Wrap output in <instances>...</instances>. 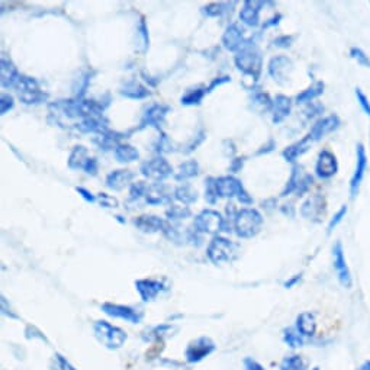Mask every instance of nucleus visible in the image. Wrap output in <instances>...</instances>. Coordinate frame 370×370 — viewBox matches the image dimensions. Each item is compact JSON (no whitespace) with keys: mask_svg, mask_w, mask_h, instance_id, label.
I'll return each instance as SVG.
<instances>
[{"mask_svg":"<svg viewBox=\"0 0 370 370\" xmlns=\"http://www.w3.org/2000/svg\"><path fill=\"white\" fill-rule=\"evenodd\" d=\"M279 370H307V363L301 356L291 354L283 357Z\"/></svg>","mask_w":370,"mask_h":370,"instance_id":"nucleus-37","label":"nucleus"},{"mask_svg":"<svg viewBox=\"0 0 370 370\" xmlns=\"http://www.w3.org/2000/svg\"><path fill=\"white\" fill-rule=\"evenodd\" d=\"M102 311L114 318L125 319L131 324H138L142 319V312L135 309V308L127 307V305H118V304H111V302H105L102 305Z\"/></svg>","mask_w":370,"mask_h":370,"instance_id":"nucleus-17","label":"nucleus"},{"mask_svg":"<svg viewBox=\"0 0 370 370\" xmlns=\"http://www.w3.org/2000/svg\"><path fill=\"white\" fill-rule=\"evenodd\" d=\"M121 95H124L125 98H129V99H144L150 95V91L137 80H131L125 83V86L121 89Z\"/></svg>","mask_w":370,"mask_h":370,"instance_id":"nucleus-31","label":"nucleus"},{"mask_svg":"<svg viewBox=\"0 0 370 370\" xmlns=\"http://www.w3.org/2000/svg\"><path fill=\"white\" fill-rule=\"evenodd\" d=\"M264 5H266L264 2H251V0L244 2L243 9L240 12V19L247 25L257 26L260 24V11Z\"/></svg>","mask_w":370,"mask_h":370,"instance_id":"nucleus-23","label":"nucleus"},{"mask_svg":"<svg viewBox=\"0 0 370 370\" xmlns=\"http://www.w3.org/2000/svg\"><path fill=\"white\" fill-rule=\"evenodd\" d=\"M264 222L263 215L253 208H244L234 218V230L240 238H253Z\"/></svg>","mask_w":370,"mask_h":370,"instance_id":"nucleus-2","label":"nucleus"},{"mask_svg":"<svg viewBox=\"0 0 370 370\" xmlns=\"http://www.w3.org/2000/svg\"><path fill=\"white\" fill-rule=\"evenodd\" d=\"M292 70H294V63L286 55H278L271 58V61L268 64V74L281 84H283L286 80H289Z\"/></svg>","mask_w":370,"mask_h":370,"instance_id":"nucleus-18","label":"nucleus"},{"mask_svg":"<svg viewBox=\"0 0 370 370\" xmlns=\"http://www.w3.org/2000/svg\"><path fill=\"white\" fill-rule=\"evenodd\" d=\"M357 370H370V360H366Z\"/></svg>","mask_w":370,"mask_h":370,"instance_id":"nucleus-63","label":"nucleus"},{"mask_svg":"<svg viewBox=\"0 0 370 370\" xmlns=\"http://www.w3.org/2000/svg\"><path fill=\"white\" fill-rule=\"evenodd\" d=\"M347 212H348V206L347 205H343L335 214H334V217L330 219V222H328V227H327V232L328 234H331L332 231L335 230L337 227H338V224H341L343 222V219L345 218L347 215Z\"/></svg>","mask_w":370,"mask_h":370,"instance_id":"nucleus-42","label":"nucleus"},{"mask_svg":"<svg viewBox=\"0 0 370 370\" xmlns=\"http://www.w3.org/2000/svg\"><path fill=\"white\" fill-rule=\"evenodd\" d=\"M244 369L245 370H266L258 361H255L254 358H244Z\"/></svg>","mask_w":370,"mask_h":370,"instance_id":"nucleus-52","label":"nucleus"},{"mask_svg":"<svg viewBox=\"0 0 370 370\" xmlns=\"http://www.w3.org/2000/svg\"><path fill=\"white\" fill-rule=\"evenodd\" d=\"M292 111V99L286 95H278L274 98V102H273V122L274 124H281L283 122L289 114Z\"/></svg>","mask_w":370,"mask_h":370,"instance_id":"nucleus-25","label":"nucleus"},{"mask_svg":"<svg viewBox=\"0 0 370 370\" xmlns=\"http://www.w3.org/2000/svg\"><path fill=\"white\" fill-rule=\"evenodd\" d=\"M217 189L218 195L221 198H232L237 196L238 201L244 205L253 204V198L250 196V193L244 189L243 183L238 179L232 177V176H225V177H219L217 179Z\"/></svg>","mask_w":370,"mask_h":370,"instance_id":"nucleus-7","label":"nucleus"},{"mask_svg":"<svg viewBox=\"0 0 370 370\" xmlns=\"http://www.w3.org/2000/svg\"><path fill=\"white\" fill-rule=\"evenodd\" d=\"M282 338H283V343L286 345H289L291 348H298V347H302V345L305 344V338L296 331L295 327L285 328Z\"/></svg>","mask_w":370,"mask_h":370,"instance_id":"nucleus-34","label":"nucleus"},{"mask_svg":"<svg viewBox=\"0 0 370 370\" xmlns=\"http://www.w3.org/2000/svg\"><path fill=\"white\" fill-rule=\"evenodd\" d=\"M57 358H58V361H60V364H61V367H63L64 370H76L65 358L63 357V356H60V354H57Z\"/></svg>","mask_w":370,"mask_h":370,"instance_id":"nucleus-62","label":"nucleus"},{"mask_svg":"<svg viewBox=\"0 0 370 370\" xmlns=\"http://www.w3.org/2000/svg\"><path fill=\"white\" fill-rule=\"evenodd\" d=\"M325 212H327V201L321 193L311 195L301 206V215L315 224H319L324 219Z\"/></svg>","mask_w":370,"mask_h":370,"instance_id":"nucleus-12","label":"nucleus"},{"mask_svg":"<svg viewBox=\"0 0 370 370\" xmlns=\"http://www.w3.org/2000/svg\"><path fill=\"white\" fill-rule=\"evenodd\" d=\"M135 177V174L129 170H115L112 173L108 174V177L105 180L106 186L109 189L114 191H121L122 188H125L131 180Z\"/></svg>","mask_w":370,"mask_h":370,"instance_id":"nucleus-27","label":"nucleus"},{"mask_svg":"<svg viewBox=\"0 0 370 370\" xmlns=\"http://www.w3.org/2000/svg\"><path fill=\"white\" fill-rule=\"evenodd\" d=\"M225 225H227V221L221 217L219 212L214 209H204L195 218V222H193V228L198 232L212 234V235L225 230Z\"/></svg>","mask_w":370,"mask_h":370,"instance_id":"nucleus-6","label":"nucleus"},{"mask_svg":"<svg viewBox=\"0 0 370 370\" xmlns=\"http://www.w3.org/2000/svg\"><path fill=\"white\" fill-rule=\"evenodd\" d=\"M15 89L18 90V93H19V99L24 103H28V105L44 102L48 98L47 93L39 90L37 80H34L31 77L21 76Z\"/></svg>","mask_w":370,"mask_h":370,"instance_id":"nucleus-9","label":"nucleus"},{"mask_svg":"<svg viewBox=\"0 0 370 370\" xmlns=\"http://www.w3.org/2000/svg\"><path fill=\"white\" fill-rule=\"evenodd\" d=\"M350 57L357 61V64H360L361 67H367L370 68V57L366 54V51L360 47H351L350 48Z\"/></svg>","mask_w":370,"mask_h":370,"instance_id":"nucleus-41","label":"nucleus"},{"mask_svg":"<svg viewBox=\"0 0 370 370\" xmlns=\"http://www.w3.org/2000/svg\"><path fill=\"white\" fill-rule=\"evenodd\" d=\"M13 108V98L11 95H6L3 93L2 95V99H0V112L2 115H5L8 111H11Z\"/></svg>","mask_w":370,"mask_h":370,"instance_id":"nucleus-48","label":"nucleus"},{"mask_svg":"<svg viewBox=\"0 0 370 370\" xmlns=\"http://www.w3.org/2000/svg\"><path fill=\"white\" fill-rule=\"evenodd\" d=\"M170 111V106L167 105H161V103H154L153 106H150L145 114L141 119L140 128L144 127H160L164 119H166V115Z\"/></svg>","mask_w":370,"mask_h":370,"instance_id":"nucleus-19","label":"nucleus"},{"mask_svg":"<svg viewBox=\"0 0 370 370\" xmlns=\"http://www.w3.org/2000/svg\"><path fill=\"white\" fill-rule=\"evenodd\" d=\"M356 98H357V102L361 108V111L370 118V101L369 98L366 96V93L360 87H356Z\"/></svg>","mask_w":370,"mask_h":370,"instance_id":"nucleus-46","label":"nucleus"},{"mask_svg":"<svg viewBox=\"0 0 370 370\" xmlns=\"http://www.w3.org/2000/svg\"><path fill=\"white\" fill-rule=\"evenodd\" d=\"M332 266H334V270L337 273V278H338L340 283L344 286L345 289H350L353 286V276H351V271H350V267H348L347 260H345L343 243L340 240L332 247Z\"/></svg>","mask_w":370,"mask_h":370,"instance_id":"nucleus-11","label":"nucleus"},{"mask_svg":"<svg viewBox=\"0 0 370 370\" xmlns=\"http://www.w3.org/2000/svg\"><path fill=\"white\" fill-rule=\"evenodd\" d=\"M206 95V89H193L189 90L183 98H181V103L186 106H192V105H199L201 101L204 99Z\"/></svg>","mask_w":370,"mask_h":370,"instance_id":"nucleus-40","label":"nucleus"},{"mask_svg":"<svg viewBox=\"0 0 370 370\" xmlns=\"http://www.w3.org/2000/svg\"><path fill=\"white\" fill-rule=\"evenodd\" d=\"M340 127H341V119L338 115L332 114V115L324 116L319 118L317 122H314V125L309 129V137L314 142H317L332 134L334 131H337Z\"/></svg>","mask_w":370,"mask_h":370,"instance_id":"nucleus-15","label":"nucleus"},{"mask_svg":"<svg viewBox=\"0 0 370 370\" xmlns=\"http://www.w3.org/2000/svg\"><path fill=\"white\" fill-rule=\"evenodd\" d=\"M281 211L285 214V215H288V217H294L295 215V209H294V206L292 205L289 204V205H283L281 208Z\"/></svg>","mask_w":370,"mask_h":370,"instance_id":"nucleus-60","label":"nucleus"},{"mask_svg":"<svg viewBox=\"0 0 370 370\" xmlns=\"http://www.w3.org/2000/svg\"><path fill=\"white\" fill-rule=\"evenodd\" d=\"M145 201L150 205L167 204L171 201V195L167 191V186L161 183H155V184L148 186L147 193H145Z\"/></svg>","mask_w":370,"mask_h":370,"instance_id":"nucleus-26","label":"nucleus"},{"mask_svg":"<svg viewBox=\"0 0 370 370\" xmlns=\"http://www.w3.org/2000/svg\"><path fill=\"white\" fill-rule=\"evenodd\" d=\"M311 370H319V367H314V369H311Z\"/></svg>","mask_w":370,"mask_h":370,"instance_id":"nucleus-64","label":"nucleus"},{"mask_svg":"<svg viewBox=\"0 0 370 370\" xmlns=\"http://www.w3.org/2000/svg\"><path fill=\"white\" fill-rule=\"evenodd\" d=\"M21 76L22 74H19V71L16 70V67L11 61L2 58V63H0L2 87H5V89H15Z\"/></svg>","mask_w":370,"mask_h":370,"instance_id":"nucleus-24","label":"nucleus"},{"mask_svg":"<svg viewBox=\"0 0 370 370\" xmlns=\"http://www.w3.org/2000/svg\"><path fill=\"white\" fill-rule=\"evenodd\" d=\"M90 160L89 151L86 147L83 145H77L73 148V151L70 154V158H68V167L71 170H78V168H83L87 164V161Z\"/></svg>","mask_w":370,"mask_h":370,"instance_id":"nucleus-28","label":"nucleus"},{"mask_svg":"<svg viewBox=\"0 0 370 370\" xmlns=\"http://www.w3.org/2000/svg\"><path fill=\"white\" fill-rule=\"evenodd\" d=\"M243 164L244 158H235V160H232V164H231L230 167L231 173H238V171L243 168Z\"/></svg>","mask_w":370,"mask_h":370,"instance_id":"nucleus-57","label":"nucleus"},{"mask_svg":"<svg viewBox=\"0 0 370 370\" xmlns=\"http://www.w3.org/2000/svg\"><path fill=\"white\" fill-rule=\"evenodd\" d=\"M295 328L304 338H311L317 332V317L314 312H301L296 321H295Z\"/></svg>","mask_w":370,"mask_h":370,"instance_id":"nucleus-21","label":"nucleus"},{"mask_svg":"<svg viewBox=\"0 0 370 370\" xmlns=\"http://www.w3.org/2000/svg\"><path fill=\"white\" fill-rule=\"evenodd\" d=\"M324 112V106L318 102H311L308 103L307 108L304 109V114L307 116V119H312L315 116L321 115Z\"/></svg>","mask_w":370,"mask_h":370,"instance_id":"nucleus-45","label":"nucleus"},{"mask_svg":"<svg viewBox=\"0 0 370 370\" xmlns=\"http://www.w3.org/2000/svg\"><path fill=\"white\" fill-rule=\"evenodd\" d=\"M312 184H314V177H312L311 174L305 173V174L302 176L301 181H299V186H298V189H296V192H295V195H296L298 198L304 196V195H305V193L311 189V186H312Z\"/></svg>","mask_w":370,"mask_h":370,"instance_id":"nucleus-43","label":"nucleus"},{"mask_svg":"<svg viewBox=\"0 0 370 370\" xmlns=\"http://www.w3.org/2000/svg\"><path fill=\"white\" fill-rule=\"evenodd\" d=\"M148 186L144 183V181H137V183H132L131 184V189H129V199L134 201V199H138L142 195L147 193Z\"/></svg>","mask_w":370,"mask_h":370,"instance_id":"nucleus-44","label":"nucleus"},{"mask_svg":"<svg viewBox=\"0 0 370 370\" xmlns=\"http://www.w3.org/2000/svg\"><path fill=\"white\" fill-rule=\"evenodd\" d=\"M114 154H115V158L119 163H132V161L140 158L138 150L135 147H132V145H128V144L116 145Z\"/></svg>","mask_w":370,"mask_h":370,"instance_id":"nucleus-30","label":"nucleus"},{"mask_svg":"<svg viewBox=\"0 0 370 370\" xmlns=\"http://www.w3.org/2000/svg\"><path fill=\"white\" fill-rule=\"evenodd\" d=\"M218 189H217V179L208 177L205 181V199L209 205H215L218 201Z\"/></svg>","mask_w":370,"mask_h":370,"instance_id":"nucleus-39","label":"nucleus"},{"mask_svg":"<svg viewBox=\"0 0 370 370\" xmlns=\"http://www.w3.org/2000/svg\"><path fill=\"white\" fill-rule=\"evenodd\" d=\"M281 19H282V15H276V16H273L271 19H268V22H264V25H263V29H264V28H270V26L278 25Z\"/></svg>","mask_w":370,"mask_h":370,"instance_id":"nucleus-61","label":"nucleus"},{"mask_svg":"<svg viewBox=\"0 0 370 370\" xmlns=\"http://www.w3.org/2000/svg\"><path fill=\"white\" fill-rule=\"evenodd\" d=\"M367 166H369V158H367V153H366V147L363 142H358L356 145V168L354 173L350 180V195L354 199L358 195L360 186L364 180L366 171H367Z\"/></svg>","mask_w":370,"mask_h":370,"instance_id":"nucleus-8","label":"nucleus"},{"mask_svg":"<svg viewBox=\"0 0 370 370\" xmlns=\"http://www.w3.org/2000/svg\"><path fill=\"white\" fill-rule=\"evenodd\" d=\"M235 253H237V245L230 240L219 237V235H215L212 238V241L209 243L208 250H206V255L209 258V261L217 264V266L231 261Z\"/></svg>","mask_w":370,"mask_h":370,"instance_id":"nucleus-5","label":"nucleus"},{"mask_svg":"<svg viewBox=\"0 0 370 370\" xmlns=\"http://www.w3.org/2000/svg\"><path fill=\"white\" fill-rule=\"evenodd\" d=\"M251 102H253V108L257 109V111L268 112V111L273 109V102L274 101H271V98L264 91H255L253 95V101Z\"/></svg>","mask_w":370,"mask_h":370,"instance_id":"nucleus-35","label":"nucleus"},{"mask_svg":"<svg viewBox=\"0 0 370 370\" xmlns=\"http://www.w3.org/2000/svg\"><path fill=\"white\" fill-rule=\"evenodd\" d=\"M338 173V160L330 150H322L318 154L315 164V176L321 180H330Z\"/></svg>","mask_w":370,"mask_h":370,"instance_id":"nucleus-14","label":"nucleus"},{"mask_svg":"<svg viewBox=\"0 0 370 370\" xmlns=\"http://www.w3.org/2000/svg\"><path fill=\"white\" fill-rule=\"evenodd\" d=\"M155 150L158 151V153H167V151H170V145H168V138H167L166 135H163L160 140H158V144H157V147H155Z\"/></svg>","mask_w":370,"mask_h":370,"instance_id":"nucleus-53","label":"nucleus"},{"mask_svg":"<svg viewBox=\"0 0 370 370\" xmlns=\"http://www.w3.org/2000/svg\"><path fill=\"white\" fill-rule=\"evenodd\" d=\"M167 217L170 221H179V219H186L192 215V211L188 206H181V205H171L167 209Z\"/></svg>","mask_w":370,"mask_h":370,"instance_id":"nucleus-38","label":"nucleus"},{"mask_svg":"<svg viewBox=\"0 0 370 370\" xmlns=\"http://www.w3.org/2000/svg\"><path fill=\"white\" fill-rule=\"evenodd\" d=\"M174 198L177 201H180V202H183L184 205H191L193 202H196L198 193H196V191L192 188L191 184H181L174 192Z\"/></svg>","mask_w":370,"mask_h":370,"instance_id":"nucleus-36","label":"nucleus"},{"mask_svg":"<svg viewBox=\"0 0 370 370\" xmlns=\"http://www.w3.org/2000/svg\"><path fill=\"white\" fill-rule=\"evenodd\" d=\"M173 327L171 325H168V324H161V325H157V327H154L153 331L150 332V334H153L150 338H153V337H161V335H164L167 331H170Z\"/></svg>","mask_w":370,"mask_h":370,"instance_id":"nucleus-51","label":"nucleus"},{"mask_svg":"<svg viewBox=\"0 0 370 370\" xmlns=\"http://www.w3.org/2000/svg\"><path fill=\"white\" fill-rule=\"evenodd\" d=\"M301 279H302V274H301V273H299V274H295V276H292L291 279H288V281L285 282L283 286H285L286 289H291V288H294L298 282H301Z\"/></svg>","mask_w":370,"mask_h":370,"instance_id":"nucleus-56","label":"nucleus"},{"mask_svg":"<svg viewBox=\"0 0 370 370\" xmlns=\"http://www.w3.org/2000/svg\"><path fill=\"white\" fill-rule=\"evenodd\" d=\"M135 227L142 232H148V234H153V232H163L168 240L171 241H177L179 240V232L177 230H174L171 227L170 222H167L166 219L160 217H155V215H141L135 221H134Z\"/></svg>","mask_w":370,"mask_h":370,"instance_id":"nucleus-4","label":"nucleus"},{"mask_svg":"<svg viewBox=\"0 0 370 370\" xmlns=\"http://www.w3.org/2000/svg\"><path fill=\"white\" fill-rule=\"evenodd\" d=\"M198 174H199V164L195 160H189L179 167L174 177L179 181H184V180L192 179V177H196Z\"/></svg>","mask_w":370,"mask_h":370,"instance_id":"nucleus-32","label":"nucleus"},{"mask_svg":"<svg viewBox=\"0 0 370 370\" xmlns=\"http://www.w3.org/2000/svg\"><path fill=\"white\" fill-rule=\"evenodd\" d=\"M325 89V84L322 81H315L314 84H311L308 89L302 90L301 93L296 95L295 98V102L296 103H311L314 102V99H317L318 96H321L324 93Z\"/></svg>","mask_w":370,"mask_h":370,"instance_id":"nucleus-29","label":"nucleus"},{"mask_svg":"<svg viewBox=\"0 0 370 370\" xmlns=\"http://www.w3.org/2000/svg\"><path fill=\"white\" fill-rule=\"evenodd\" d=\"M245 41H247V39H244L243 31L238 28L237 24H231V25L227 28V31L224 32V35H222V44H224V47H225L228 51L232 52L240 51L241 47L245 44Z\"/></svg>","mask_w":370,"mask_h":370,"instance_id":"nucleus-20","label":"nucleus"},{"mask_svg":"<svg viewBox=\"0 0 370 370\" xmlns=\"http://www.w3.org/2000/svg\"><path fill=\"white\" fill-rule=\"evenodd\" d=\"M215 348H217V345L209 337H199L188 344L186 351H184V357H186L188 363L195 364V363L202 361L209 354H212L215 351Z\"/></svg>","mask_w":370,"mask_h":370,"instance_id":"nucleus-10","label":"nucleus"},{"mask_svg":"<svg viewBox=\"0 0 370 370\" xmlns=\"http://www.w3.org/2000/svg\"><path fill=\"white\" fill-rule=\"evenodd\" d=\"M140 170L144 177H148V179L155 180V181H161V180L167 179L173 173V167L170 166L167 163V160H164L163 157H157L153 160L144 161L141 164Z\"/></svg>","mask_w":370,"mask_h":370,"instance_id":"nucleus-13","label":"nucleus"},{"mask_svg":"<svg viewBox=\"0 0 370 370\" xmlns=\"http://www.w3.org/2000/svg\"><path fill=\"white\" fill-rule=\"evenodd\" d=\"M312 142H314V141L311 140V137H309V134H308V135H305L302 140L296 141L294 144H291L289 147H286V148L282 151V155H283V158H285L286 161L295 163L301 155H304V154L307 153L308 150L311 148Z\"/></svg>","mask_w":370,"mask_h":370,"instance_id":"nucleus-22","label":"nucleus"},{"mask_svg":"<svg viewBox=\"0 0 370 370\" xmlns=\"http://www.w3.org/2000/svg\"><path fill=\"white\" fill-rule=\"evenodd\" d=\"M76 191L78 192V193H81V196L86 199V201H89V202H95V196L91 195V192H89L87 189H84V188H76Z\"/></svg>","mask_w":370,"mask_h":370,"instance_id":"nucleus-58","label":"nucleus"},{"mask_svg":"<svg viewBox=\"0 0 370 370\" xmlns=\"http://www.w3.org/2000/svg\"><path fill=\"white\" fill-rule=\"evenodd\" d=\"M99 202L105 208H116L118 206V201L114 196H109L106 193H99Z\"/></svg>","mask_w":370,"mask_h":370,"instance_id":"nucleus-50","label":"nucleus"},{"mask_svg":"<svg viewBox=\"0 0 370 370\" xmlns=\"http://www.w3.org/2000/svg\"><path fill=\"white\" fill-rule=\"evenodd\" d=\"M84 171H86L87 174L96 176V173H98V161H96V158H91V157H90V160L87 161L86 167H84Z\"/></svg>","mask_w":370,"mask_h":370,"instance_id":"nucleus-54","label":"nucleus"},{"mask_svg":"<svg viewBox=\"0 0 370 370\" xmlns=\"http://www.w3.org/2000/svg\"><path fill=\"white\" fill-rule=\"evenodd\" d=\"M93 332L98 341L109 350L121 348L128 338L127 332L122 328L109 324L108 321H96L93 324Z\"/></svg>","mask_w":370,"mask_h":370,"instance_id":"nucleus-3","label":"nucleus"},{"mask_svg":"<svg viewBox=\"0 0 370 370\" xmlns=\"http://www.w3.org/2000/svg\"><path fill=\"white\" fill-rule=\"evenodd\" d=\"M228 81H231V78L230 77H219V78H215L212 83H211V86L206 89V91H212V90L215 89L217 86H221V84H224V83H228Z\"/></svg>","mask_w":370,"mask_h":370,"instance_id":"nucleus-55","label":"nucleus"},{"mask_svg":"<svg viewBox=\"0 0 370 370\" xmlns=\"http://www.w3.org/2000/svg\"><path fill=\"white\" fill-rule=\"evenodd\" d=\"M135 288L144 302H151L158 295L168 291V285H166V281H160V279H140L135 282Z\"/></svg>","mask_w":370,"mask_h":370,"instance_id":"nucleus-16","label":"nucleus"},{"mask_svg":"<svg viewBox=\"0 0 370 370\" xmlns=\"http://www.w3.org/2000/svg\"><path fill=\"white\" fill-rule=\"evenodd\" d=\"M235 64L244 73V76H250L257 80L261 71V52L255 45L253 39H247L241 50L235 55Z\"/></svg>","mask_w":370,"mask_h":370,"instance_id":"nucleus-1","label":"nucleus"},{"mask_svg":"<svg viewBox=\"0 0 370 370\" xmlns=\"http://www.w3.org/2000/svg\"><path fill=\"white\" fill-rule=\"evenodd\" d=\"M295 41L294 35H281L274 39V45L279 47V48H288L292 45V42Z\"/></svg>","mask_w":370,"mask_h":370,"instance_id":"nucleus-49","label":"nucleus"},{"mask_svg":"<svg viewBox=\"0 0 370 370\" xmlns=\"http://www.w3.org/2000/svg\"><path fill=\"white\" fill-rule=\"evenodd\" d=\"M304 174H305V173L302 171V168L298 166V164H295V166L292 167L291 176H289V180H288L285 189L281 192V196H288V195H291V193H295Z\"/></svg>","mask_w":370,"mask_h":370,"instance_id":"nucleus-33","label":"nucleus"},{"mask_svg":"<svg viewBox=\"0 0 370 370\" xmlns=\"http://www.w3.org/2000/svg\"><path fill=\"white\" fill-rule=\"evenodd\" d=\"M224 5L222 3H211V5H208V6H205L204 8V12L208 15V16H211V18H217V16H221L222 13H224Z\"/></svg>","mask_w":370,"mask_h":370,"instance_id":"nucleus-47","label":"nucleus"},{"mask_svg":"<svg viewBox=\"0 0 370 370\" xmlns=\"http://www.w3.org/2000/svg\"><path fill=\"white\" fill-rule=\"evenodd\" d=\"M276 148V142L274 140H268V144L267 145H264L261 150H258V153L257 154H266V153H270V151H273Z\"/></svg>","mask_w":370,"mask_h":370,"instance_id":"nucleus-59","label":"nucleus"}]
</instances>
